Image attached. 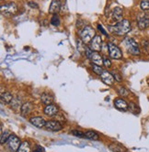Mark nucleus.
Segmentation results:
<instances>
[{"instance_id": "obj_25", "label": "nucleus", "mask_w": 149, "mask_h": 152, "mask_svg": "<svg viewBox=\"0 0 149 152\" xmlns=\"http://www.w3.org/2000/svg\"><path fill=\"white\" fill-rule=\"evenodd\" d=\"M140 7L143 10H148L149 9V0H143L140 4Z\"/></svg>"}, {"instance_id": "obj_17", "label": "nucleus", "mask_w": 149, "mask_h": 152, "mask_svg": "<svg viewBox=\"0 0 149 152\" xmlns=\"http://www.w3.org/2000/svg\"><path fill=\"white\" fill-rule=\"evenodd\" d=\"M109 148L112 152H126V148L124 147H122V145H119V144H116V143H112V144L109 145Z\"/></svg>"}, {"instance_id": "obj_14", "label": "nucleus", "mask_w": 149, "mask_h": 152, "mask_svg": "<svg viewBox=\"0 0 149 152\" xmlns=\"http://www.w3.org/2000/svg\"><path fill=\"white\" fill-rule=\"evenodd\" d=\"M114 106L120 110H124V111L128 109V107H129V105L126 103V101L122 99V98H118L114 101Z\"/></svg>"}, {"instance_id": "obj_22", "label": "nucleus", "mask_w": 149, "mask_h": 152, "mask_svg": "<svg viewBox=\"0 0 149 152\" xmlns=\"http://www.w3.org/2000/svg\"><path fill=\"white\" fill-rule=\"evenodd\" d=\"M60 23H61L60 18L57 16V14H55V15L52 16V19H51V24H52V26H55V27H58V26L60 25Z\"/></svg>"}, {"instance_id": "obj_28", "label": "nucleus", "mask_w": 149, "mask_h": 152, "mask_svg": "<svg viewBox=\"0 0 149 152\" xmlns=\"http://www.w3.org/2000/svg\"><path fill=\"white\" fill-rule=\"evenodd\" d=\"M71 133H72V135L78 137H85V133H83L81 131H77V130H73Z\"/></svg>"}, {"instance_id": "obj_26", "label": "nucleus", "mask_w": 149, "mask_h": 152, "mask_svg": "<svg viewBox=\"0 0 149 152\" xmlns=\"http://www.w3.org/2000/svg\"><path fill=\"white\" fill-rule=\"evenodd\" d=\"M118 93L120 94V95H122V96H123V97L129 95V91L127 90L126 88H124V87H120Z\"/></svg>"}, {"instance_id": "obj_31", "label": "nucleus", "mask_w": 149, "mask_h": 152, "mask_svg": "<svg viewBox=\"0 0 149 152\" xmlns=\"http://www.w3.org/2000/svg\"><path fill=\"white\" fill-rule=\"evenodd\" d=\"M98 28H99V30H100V31H101V33H102V34H104L105 36H108V33H107V32H106V30L103 28L102 25L99 24V25H98Z\"/></svg>"}, {"instance_id": "obj_5", "label": "nucleus", "mask_w": 149, "mask_h": 152, "mask_svg": "<svg viewBox=\"0 0 149 152\" xmlns=\"http://www.w3.org/2000/svg\"><path fill=\"white\" fill-rule=\"evenodd\" d=\"M7 145H8V148H9L10 151H11V152H17L18 149L20 147V145H21L20 139L15 135H11L9 137L8 140H7Z\"/></svg>"}, {"instance_id": "obj_4", "label": "nucleus", "mask_w": 149, "mask_h": 152, "mask_svg": "<svg viewBox=\"0 0 149 152\" xmlns=\"http://www.w3.org/2000/svg\"><path fill=\"white\" fill-rule=\"evenodd\" d=\"M0 10H1V14L3 16L9 17V16L15 15L18 12V7L15 3L9 2V3H7V4L1 6Z\"/></svg>"}, {"instance_id": "obj_2", "label": "nucleus", "mask_w": 149, "mask_h": 152, "mask_svg": "<svg viewBox=\"0 0 149 152\" xmlns=\"http://www.w3.org/2000/svg\"><path fill=\"white\" fill-rule=\"evenodd\" d=\"M96 36V32L94 30V28L90 26H87L83 28V30L80 32V37H81V39L82 41L85 43V44H87V43H89L93 38Z\"/></svg>"}, {"instance_id": "obj_11", "label": "nucleus", "mask_w": 149, "mask_h": 152, "mask_svg": "<svg viewBox=\"0 0 149 152\" xmlns=\"http://www.w3.org/2000/svg\"><path fill=\"white\" fill-rule=\"evenodd\" d=\"M58 113V108L55 104H48L44 108V114L48 116H54Z\"/></svg>"}, {"instance_id": "obj_18", "label": "nucleus", "mask_w": 149, "mask_h": 152, "mask_svg": "<svg viewBox=\"0 0 149 152\" xmlns=\"http://www.w3.org/2000/svg\"><path fill=\"white\" fill-rule=\"evenodd\" d=\"M41 100L44 104L48 105V104H51L52 103V101H54V97L49 94H44L41 97Z\"/></svg>"}, {"instance_id": "obj_30", "label": "nucleus", "mask_w": 149, "mask_h": 152, "mask_svg": "<svg viewBox=\"0 0 149 152\" xmlns=\"http://www.w3.org/2000/svg\"><path fill=\"white\" fill-rule=\"evenodd\" d=\"M129 107H130V109H131V111H132V112H134V114H138V113H137V111L135 110L136 108H137V105H136V104H134L131 103V104H130V105H129Z\"/></svg>"}, {"instance_id": "obj_19", "label": "nucleus", "mask_w": 149, "mask_h": 152, "mask_svg": "<svg viewBox=\"0 0 149 152\" xmlns=\"http://www.w3.org/2000/svg\"><path fill=\"white\" fill-rule=\"evenodd\" d=\"M31 109H32V105L30 103H25L24 104L21 105V113L23 115H28L30 113Z\"/></svg>"}, {"instance_id": "obj_12", "label": "nucleus", "mask_w": 149, "mask_h": 152, "mask_svg": "<svg viewBox=\"0 0 149 152\" xmlns=\"http://www.w3.org/2000/svg\"><path fill=\"white\" fill-rule=\"evenodd\" d=\"M111 18L114 21L120 22L122 20V9L121 7H115L113 8L111 12Z\"/></svg>"}, {"instance_id": "obj_21", "label": "nucleus", "mask_w": 149, "mask_h": 152, "mask_svg": "<svg viewBox=\"0 0 149 152\" xmlns=\"http://www.w3.org/2000/svg\"><path fill=\"white\" fill-rule=\"evenodd\" d=\"M17 152H30V144L27 141L22 142Z\"/></svg>"}, {"instance_id": "obj_10", "label": "nucleus", "mask_w": 149, "mask_h": 152, "mask_svg": "<svg viewBox=\"0 0 149 152\" xmlns=\"http://www.w3.org/2000/svg\"><path fill=\"white\" fill-rule=\"evenodd\" d=\"M30 121L34 126H36L38 128H41V127L45 126V124H46L44 119L42 118V117H41V116H35V117L30 118Z\"/></svg>"}, {"instance_id": "obj_33", "label": "nucleus", "mask_w": 149, "mask_h": 152, "mask_svg": "<svg viewBox=\"0 0 149 152\" xmlns=\"http://www.w3.org/2000/svg\"><path fill=\"white\" fill-rule=\"evenodd\" d=\"M35 152H45L44 148H41V147H38L35 150Z\"/></svg>"}, {"instance_id": "obj_20", "label": "nucleus", "mask_w": 149, "mask_h": 152, "mask_svg": "<svg viewBox=\"0 0 149 152\" xmlns=\"http://www.w3.org/2000/svg\"><path fill=\"white\" fill-rule=\"evenodd\" d=\"M85 137H87L88 139H90V140H98L99 135L94 131H88L85 133Z\"/></svg>"}, {"instance_id": "obj_15", "label": "nucleus", "mask_w": 149, "mask_h": 152, "mask_svg": "<svg viewBox=\"0 0 149 152\" xmlns=\"http://www.w3.org/2000/svg\"><path fill=\"white\" fill-rule=\"evenodd\" d=\"M149 26V18L146 17H142L138 18V28L140 29H145Z\"/></svg>"}, {"instance_id": "obj_13", "label": "nucleus", "mask_w": 149, "mask_h": 152, "mask_svg": "<svg viewBox=\"0 0 149 152\" xmlns=\"http://www.w3.org/2000/svg\"><path fill=\"white\" fill-rule=\"evenodd\" d=\"M60 8H61V2L59 0H52L50 5L49 12L52 15H55L60 10Z\"/></svg>"}, {"instance_id": "obj_16", "label": "nucleus", "mask_w": 149, "mask_h": 152, "mask_svg": "<svg viewBox=\"0 0 149 152\" xmlns=\"http://www.w3.org/2000/svg\"><path fill=\"white\" fill-rule=\"evenodd\" d=\"M13 95L10 94L9 92H6L1 94V102L5 104H10L13 100Z\"/></svg>"}, {"instance_id": "obj_8", "label": "nucleus", "mask_w": 149, "mask_h": 152, "mask_svg": "<svg viewBox=\"0 0 149 152\" xmlns=\"http://www.w3.org/2000/svg\"><path fill=\"white\" fill-rule=\"evenodd\" d=\"M100 78L102 80V82L105 83V84H107V85H111L113 84L114 83V77H113V75L112 73L109 72L108 71H103L102 74L100 75Z\"/></svg>"}, {"instance_id": "obj_6", "label": "nucleus", "mask_w": 149, "mask_h": 152, "mask_svg": "<svg viewBox=\"0 0 149 152\" xmlns=\"http://www.w3.org/2000/svg\"><path fill=\"white\" fill-rule=\"evenodd\" d=\"M108 50H109V54H110V57L115 60H119L122 58V50L117 47L115 44L113 43H109L108 44Z\"/></svg>"}, {"instance_id": "obj_7", "label": "nucleus", "mask_w": 149, "mask_h": 152, "mask_svg": "<svg viewBox=\"0 0 149 152\" xmlns=\"http://www.w3.org/2000/svg\"><path fill=\"white\" fill-rule=\"evenodd\" d=\"M101 46H102V39L100 36L96 35L93 39L90 41V46L89 49L93 51H100L101 50Z\"/></svg>"}, {"instance_id": "obj_1", "label": "nucleus", "mask_w": 149, "mask_h": 152, "mask_svg": "<svg viewBox=\"0 0 149 152\" xmlns=\"http://www.w3.org/2000/svg\"><path fill=\"white\" fill-rule=\"evenodd\" d=\"M111 32L118 36H124L131 30V23L129 20L122 19L120 22H117L114 26L109 28Z\"/></svg>"}, {"instance_id": "obj_32", "label": "nucleus", "mask_w": 149, "mask_h": 152, "mask_svg": "<svg viewBox=\"0 0 149 152\" xmlns=\"http://www.w3.org/2000/svg\"><path fill=\"white\" fill-rule=\"evenodd\" d=\"M29 6L30 7H32V8H38V5L36 3H34V2H30L29 3Z\"/></svg>"}, {"instance_id": "obj_29", "label": "nucleus", "mask_w": 149, "mask_h": 152, "mask_svg": "<svg viewBox=\"0 0 149 152\" xmlns=\"http://www.w3.org/2000/svg\"><path fill=\"white\" fill-rule=\"evenodd\" d=\"M103 64H104V66H105L106 68H110V67L111 66V61H110L108 58L103 59Z\"/></svg>"}, {"instance_id": "obj_3", "label": "nucleus", "mask_w": 149, "mask_h": 152, "mask_svg": "<svg viewBox=\"0 0 149 152\" xmlns=\"http://www.w3.org/2000/svg\"><path fill=\"white\" fill-rule=\"evenodd\" d=\"M125 46L128 52L132 55H139L140 54V49L139 45L137 44V42L134 39H126L125 40Z\"/></svg>"}, {"instance_id": "obj_27", "label": "nucleus", "mask_w": 149, "mask_h": 152, "mask_svg": "<svg viewBox=\"0 0 149 152\" xmlns=\"http://www.w3.org/2000/svg\"><path fill=\"white\" fill-rule=\"evenodd\" d=\"M112 75H113V77H114V79L117 81V82H122V76H121V74L117 72V71H112Z\"/></svg>"}, {"instance_id": "obj_23", "label": "nucleus", "mask_w": 149, "mask_h": 152, "mask_svg": "<svg viewBox=\"0 0 149 152\" xmlns=\"http://www.w3.org/2000/svg\"><path fill=\"white\" fill-rule=\"evenodd\" d=\"M10 136H11V135H10L9 131H5V132L1 133V138H0V140H1V144H4V143L7 142V140H8Z\"/></svg>"}, {"instance_id": "obj_24", "label": "nucleus", "mask_w": 149, "mask_h": 152, "mask_svg": "<svg viewBox=\"0 0 149 152\" xmlns=\"http://www.w3.org/2000/svg\"><path fill=\"white\" fill-rule=\"evenodd\" d=\"M92 70L95 73H97L98 75H101L102 72H103V69L101 68V66L100 65H97V64H93L92 65Z\"/></svg>"}, {"instance_id": "obj_9", "label": "nucleus", "mask_w": 149, "mask_h": 152, "mask_svg": "<svg viewBox=\"0 0 149 152\" xmlns=\"http://www.w3.org/2000/svg\"><path fill=\"white\" fill-rule=\"evenodd\" d=\"M45 128L50 130V131L55 132V131H60L63 128V126L58 121H47L45 124Z\"/></svg>"}]
</instances>
